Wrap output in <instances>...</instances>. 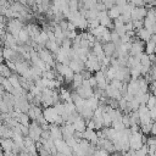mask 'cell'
<instances>
[{
    "label": "cell",
    "mask_w": 156,
    "mask_h": 156,
    "mask_svg": "<svg viewBox=\"0 0 156 156\" xmlns=\"http://www.w3.org/2000/svg\"><path fill=\"white\" fill-rule=\"evenodd\" d=\"M102 48H104V52H105L106 56H112V55L116 52L117 45H116L113 41H108V43L102 44Z\"/></svg>",
    "instance_id": "cell-3"
},
{
    "label": "cell",
    "mask_w": 156,
    "mask_h": 156,
    "mask_svg": "<svg viewBox=\"0 0 156 156\" xmlns=\"http://www.w3.org/2000/svg\"><path fill=\"white\" fill-rule=\"evenodd\" d=\"M111 127H113V128H115L116 130H118V132H122V130H124V129L127 128L122 121H113Z\"/></svg>",
    "instance_id": "cell-10"
},
{
    "label": "cell",
    "mask_w": 156,
    "mask_h": 156,
    "mask_svg": "<svg viewBox=\"0 0 156 156\" xmlns=\"http://www.w3.org/2000/svg\"><path fill=\"white\" fill-rule=\"evenodd\" d=\"M0 72H1V76H4V77H6V78H9L11 74H12V71H11V68L4 62L2 65H1V67H0Z\"/></svg>",
    "instance_id": "cell-8"
},
{
    "label": "cell",
    "mask_w": 156,
    "mask_h": 156,
    "mask_svg": "<svg viewBox=\"0 0 156 156\" xmlns=\"http://www.w3.org/2000/svg\"><path fill=\"white\" fill-rule=\"evenodd\" d=\"M107 12H108V16H110L112 20H116L117 17L121 16V9H119L118 5H113L112 7H110V9L107 10Z\"/></svg>",
    "instance_id": "cell-5"
},
{
    "label": "cell",
    "mask_w": 156,
    "mask_h": 156,
    "mask_svg": "<svg viewBox=\"0 0 156 156\" xmlns=\"http://www.w3.org/2000/svg\"><path fill=\"white\" fill-rule=\"evenodd\" d=\"M83 80H84V77H83L82 73H74V77H73V80H72L73 88L76 89L77 87L82 85V84H83Z\"/></svg>",
    "instance_id": "cell-7"
},
{
    "label": "cell",
    "mask_w": 156,
    "mask_h": 156,
    "mask_svg": "<svg viewBox=\"0 0 156 156\" xmlns=\"http://www.w3.org/2000/svg\"><path fill=\"white\" fill-rule=\"evenodd\" d=\"M133 24H134V30H139L140 28L144 27V20H136V21H133Z\"/></svg>",
    "instance_id": "cell-13"
},
{
    "label": "cell",
    "mask_w": 156,
    "mask_h": 156,
    "mask_svg": "<svg viewBox=\"0 0 156 156\" xmlns=\"http://www.w3.org/2000/svg\"><path fill=\"white\" fill-rule=\"evenodd\" d=\"M38 154H39V155H41V156H48V155H50V151H49V150H46V149L43 146L41 149H39V150H38Z\"/></svg>",
    "instance_id": "cell-14"
},
{
    "label": "cell",
    "mask_w": 156,
    "mask_h": 156,
    "mask_svg": "<svg viewBox=\"0 0 156 156\" xmlns=\"http://www.w3.org/2000/svg\"><path fill=\"white\" fill-rule=\"evenodd\" d=\"M60 99H62L63 102H71L72 101V93L66 88H60Z\"/></svg>",
    "instance_id": "cell-4"
},
{
    "label": "cell",
    "mask_w": 156,
    "mask_h": 156,
    "mask_svg": "<svg viewBox=\"0 0 156 156\" xmlns=\"http://www.w3.org/2000/svg\"><path fill=\"white\" fill-rule=\"evenodd\" d=\"M43 113H44V116H45V118L48 119L49 123H55V121H56V118L58 116V113L55 110V107H51V106L45 107L43 110Z\"/></svg>",
    "instance_id": "cell-1"
},
{
    "label": "cell",
    "mask_w": 156,
    "mask_h": 156,
    "mask_svg": "<svg viewBox=\"0 0 156 156\" xmlns=\"http://www.w3.org/2000/svg\"><path fill=\"white\" fill-rule=\"evenodd\" d=\"M152 123L154 122H151V123H147V124H140V132L143 133V134H151V128H152Z\"/></svg>",
    "instance_id": "cell-9"
},
{
    "label": "cell",
    "mask_w": 156,
    "mask_h": 156,
    "mask_svg": "<svg viewBox=\"0 0 156 156\" xmlns=\"http://www.w3.org/2000/svg\"><path fill=\"white\" fill-rule=\"evenodd\" d=\"M155 152H156V144L149 145V155H155Z\"/></svg>",
    "instance_id": "cell-15"
},
{
    "label": "cell",
    "mask_w": 156,
    "mask_h": 156,
    "mask_svg": "<svg viewBox=\"0 0 156 156\" xmlns=\"http://www.w3.org/2000/svg\"><path fill=\"white\" fill-rule=\"evenodd\" d=\"M146 106H147L150 110H151L154 106H156V95H154L152 93H151V95H150V98H149V100H147Z\"/></svg>",
    "instance_id": "cell-12"
},
{
    "label": "cell",
    "mask_w": 156,
    "mask_h": 156,
    "mask_svg": "<svg viewBox=\"0 0 156 156\" xmlns=\"http://www.w3.org/2000/svg\"><path fill=\"white\" fill-rule=\"evenodd\" d=\"M136 37L146 43V41H149V40L152 38V34L150 33V30H149L147 28L143 27V28H140L139 30H136Z\"/></svg>",
    "instance_id": "cell-2"
},
{
    "label": "cell",
    "mask_w": 156,
    "mask_h": 156,
    "mask_svg": "<svg viewBox=\"0 0 156 156\" xmlns=\"http://www.w3.org/2000/svg\"><path fill=\"white\" fill-rule=\"evenodd\" d=\"M155 49H156V39L155 38H151L149 41H146V45H145V52L146 54H154L155 52Z\"/></svg>",
    "instance_id": "cell-6"
},
{
    "label": "cell",
    "mask_w": 156,
    "mask_h": 156,
    "mask_svg": "<svg viewBox=\"0 0 156 156\" xmlns=\"http://www.w3.org/2000/svg\"><path fill=\"white\" fill-rule=\"evenodd\" d=\"M99 26H100V20L99 18H90V20H88V28L89 29L96 28Z\"/></svg>",
    "instance_id": "cell-11"
}]
</instances>
